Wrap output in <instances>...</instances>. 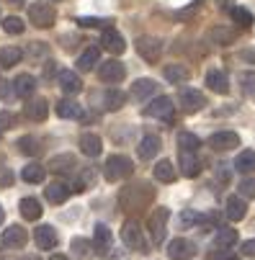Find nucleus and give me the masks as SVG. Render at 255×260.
<instances>
[{"instance_id": "1", "label": "nucleus", "mask_w": 255, "mask_h": 260, "mask_svg": "<svg viewBox=\"0 0 255 260\" xmlns=\"http://www.w3.org/2000/svg\"><path fill=\"white\" fill-rule=\"evenodd\" d=\"M155 199V188L150 183H132L124 185L119 193V204L124 211H142L144 206H150Z\"/></svg>"}, {"instance_id": "2", "label": "nucleus", "mask_w": 255, "mask_h": 260, "mask_svg": "<svg viewBox=\"0 0 255 260\" xmlns=\"http://www.w3.org/2000/svg\"><path fill=\"white\" fill-rule=\"evenodd\" d=\"M132 173H134V165H132V160L126 155H111V157L106 160V165H103V178L111 180V183L124 180Z\"/></svg>"}, {"instance_id": "3", "label": "nucleus", "mask_w": 255, "mask_h": 260, "mask_svg": "<svg viewBox=\"0 0 255 260\" xmlns=\"http://www.w3.org/2000/svg\"><path fill=\"white\" fill-rule=\"evenodd\" d=\"M28 21L36 26V28H49L54 26L57 21V11L52 3H47V0H39V3H31L28 6Z\"/></svg>"}, {"instance_id": "4", "label": "nucleus", "mask_w": 255, "mask_h": 260, "mask_svg": "<svg viewBox=\"0 0 255 260\" xmlns=\"http://www.w3.org/2000/svg\"><path fill=\"white\" fill-rule=\"evenodd\" d=\"M168 219H170V209L157 206L150 219H147V232L152 237V245H163L165 242V232H168Z\"/></svg>"}, {"instance_id": "5", "label": "nucleus", "mask_w": 255, "mask_h": 260, "mask_svg": "<svg viewBox=\"0 0 255 260\" xmlns=\"http://www.w3.org/2000/svg\"><path fill=\"white\" fill-rule=\"evenodd\" d=\"M121 240H124V245H126V247H132V250H137V252H147V250H150V247H147V242H144L142 227L137 224L134 219L124 221V227H121Z\"/></svg>"}, {"instance_id": "6", "label": "nucleus", "mask_w": 255, "mask_h": 260, "mask_svg": "<svg viewBox=\"0 0 255 260\" xmlns=\"http://www.w3.org/2000/svg\"><path fill=\"white\" fill-rule=\"evenodd\" d=\"M144 116H152V119H163V121H173L175 119V106L168 95H157L150 106H144L142 111Z\"/></svg>"}, {"instance_id": "7", "label": "nucleus", "mask_w": 255, "mask_h": 260, "mask_svg": "<svg viewBox=\"0 0 255 260\" xmlns=\"http://www.w3.org/2000/svg\"><path fill=\"white\" fill-rule=\"evenodd\" d=\"M178 103H180V108H183L186 114H199V111L206 106V95L201 90H196V88H183L180 95H178Z\"/></svg>"}, {"instance_id": "8", "label": "nucleus", "mask_w": 255, "mask_h": 260, "mask_svg": "<svg viewBox=\"0 0 255 260\" xmlns=\"http://www.w3.org/2000/svg\"><path fill=\"white\" fill-rule=\"evenodd\" d=\"M137 52L142 59H147V62H157L160 54H163V42L155 39V36H139L137 39Z\"/></svg>"}, {"instance_id": "9", "label": "nucleus", "mask_w": 255, "mask_h": 260, "mask_svg": "<svg viewBox=\"0 0 255 260\" xmlns=\"http://www.w3.org/2000/svg\"><path fill=\"white\" fill-rule=\"evenodd\" d=\"M101 47H103L106 52H111V54H124V52H126V42H124V36H121L114 26L103 28V34H101Z\"/></svg>"}, {"instance_id": "10", "label": "nucleus", "mask_w": 255, "mask_h": 260, "mask_svg": "<svg viewBox=\"0 0 255 260\" xmlns=\"http://www.w3.org/2000/svg\"><path fill=\"white\" fill-rule=\"evenodd\" d=\"M196 255V245L191 240H183V237H175L168 242V257L170 260H188Z\"/></svg>"}, {"instance_id": "11", "label": "nucleus", "mask_w": 255, "mask_h": 260, "mask_svg": "<svg viewBox=\"0 0 255 260\" xmlns=\"http://www.w3.org/2000/svg\"><path fill=\"white\" fill-rule=\"evenodd\" d=\"M124 75H126V67H124L119 59H108V62H103V64L98 67V78H101L103 83H121Z\"/></svg>"}, {"instance_id": "12", "label": "nucleus", "mask_w": 255, "mask_h": 260, "mask_svg": "<svg viewBox=\"0 0 255 260\" xmlns=\"http://www.w3.org/2000/svg\"><path fill=\"white\" fill-rule=\"evenodd\" d=\"M34 240H36V247H39V250H44V252L54 250V247H57V242H59V237H57V230H54L52 224H42V227H36V232H34Z\"/></svg>"}, {"instance_id": "13", "label": "nucleus", "mask_w": 255, "mask_h": 260, "mask_svg": "<svg viewBox=\"0 0 255 260\" xmlns=\"http://www.w3.org/2000/svg\"><path fill=\"white\" fill-rule=\"evenodd\" d=\"M26 240H28L26 230L18 227V224H13V227H8V230L3 232V237H0V245H3L6 250H21V247L26 245Z\"/></svg>"}, {"instance_id": "14", "label": "nucleus", "mask_w": 255, "mask_h": 260, "mask_svg": "<svg viewBox=\"0 0 255 260\" xmlns=\"http://www.w3.org/2000/svg\"><path fill=\"white\" fill-rule=\"evenodd\" d=\"M237 144H240V137H237L235 132H216V134H211V139H209V147H211V150H216V152L235 150Z\"/></svg>"}, {"instance_id": "15", "label": "nucleus", "mask_w": 255, "mask_h": 260, "mask_svg": "<svg viewBox=\"0 0 255 260\" xmlns=\"http://www.w3.org/2000/svg\"><path fill=\"white\" fill-rule=\"evenodd\" d=\"M157 93V83L152 80V78H139V80H134L132 83V90H129V95L134 98V101H147V98H152Z\"/></svg>"}, {"instance_id": "16", "label": "nucleus", "mask_w": 255, "mask_h": 260, "mask_svg": "<svg viewBox=\"0 0 255 260\" xmlns=\"http://www.w3.org/2000/svg\"><path fill=\"white\" fill-rule=\"evenodd\" d=\"M57 83H59V88H62L67 95H75V93L83 90V83H80V78H78V72H72V70H59V72H57Z\"/></svg>"}, {"instance_id": "17", "label": "nucleus", "mask_w": 255, "mask_h": 260, "mask_svg": "<svg viewBox=\"0 0 255 260\" xmlns=\"http://www.w3.org/2000/svg\"><path fill=\"white\" fill-rule=\"evenodd\" d=\"M93 245H95V252H98V255H108V252H111L114 237H111V230H108L106 224H95V232H93Z\"/></svg>"}, {"instance_id": "18", "label": "nucleus", "mask_w": 255, "mask_h": 260, "mask_svg": "<svg viewBox=\"0 0 255 260\" xmlns=\"http://www.w3.org/2000/svg\"><path fill=\"white\" fill-rule=\"evenodd\" d=\"M160 137L157 134H144L142 137V142H139V147H137V155L142 157V160H152L157 152H160Z\"/></svg>"}, {"instance_id": "19", "label": "nucleus", "mask_w": 255, "mask_h": 260, "mask_svg": "<svg viewBox=\"0 0 255 260\" xmlns=\"http://www.w3.org/2000/svg\"><path fill=\"white\" fill-rule=\"evenodd\" d=\"M44 196H47V201L49 204H65L67 199H70V185L65 183V180H54V183H49L47 188H44Z\"/></svg>"}, {"instance_id": "20", "label": "nucleus", "mask_w": 255, "mask_h": 260, "mask_svg": "<svg viewBox=\"0 0 255 260\" xmlns=\"http://www.w3.org/2000/svg\"><path fill=\"white\" fill-rule=\"evenodd\" d=\"M178 165H180V173H183L186 178H196V175L201 173V160H199L194 152H183V150H180Z\"/></svg>"}, {"instance_id": "21", "label": "nucleus", "mask_w": 255, "mask_h": 260, "mask_svg": "<svg viewBox=\"0 0 255 260\" xmlns=\"http://www.w3.org/2000/svg\"><path fill=\"white\" fill-rule=\"evenodd\" d=\"M206 88L214 90V93H219V95H225V93H230V80H227V75L222 70H209L206 72Z\"/></svg>"}, {"instance_id": "22", "label": "nucleus", "mask_w": 255, "mask_h": 260, "mask_svg": "<svg viewBox=\"0 0 255 260\" xmlns=\"http://www.w3.org/2000/svg\"><path fill=\"white\" fill-rule=\"evenodd\" d=\"M75 165H78V160H75V155H70V152H65V155H54V157L49 160V170L57 173V175H67V173H72V170H75Z\"/></svg>"}, {"instance_id": "23", "label": "nucleus", "mask_w": 255, "mask_h": 260, "mask_svg": "<svg viewBox=\"0 0 255 260\" xmlns=\"http://www.w3.org/2000/svg\"><path fill=\"white\" fill-rule=\"evenodd\" d=\"M23 114H26L31 121H44V119L49 116V103H47L44 98H34V101L26 103Z\"/></svg>"}, {"instance_id": "24", "label": "nucleus", "mask_w": 255, "mask_h": 260, "mask_svg": "<svg viewBox=\"0 0 255 260\" xmlns=\"http://www.w3.org/2000/svg\"><path fill=\"white\" fill-rule=\"evenodd\" d=\"M34 90H36V78L28 75V72H23V75H18V78L13 80V93H16L18 98H31Z\"/></svg>"}, {"instance_id": "25", "label": "nucleus", "mask_w": 255, "mask_h": 260, "mask_svg": "<svg viewBox=\"0 0 255 260\" xmlns=\"http://www.w3.org/2000/svg\"><path fill=\"white\" fill-rule=\"evenodd\" d=\"M237 230L235 227H225V230H219L214 235V245L219 247V252H225V250H232L235 245H237Z\"/></svg>"}, {"instance_id": "26", "label": "nucleus", "mask_w": 255, "mask_h": 260, "mask_svg": "<svg viewBox=\"0 0 255 260\" xmlns=\"http://www.w3.org/2000/svg\"><path fill=\"white\" fill-rule=\"evenodd\" d=\"M101 150H103V142H101L98 134H90V132H88V134L80 137V152H83V155H88V157H98Z\"/></svg>"}, {"instance_id": "27", "label": "nucleus", "mask_w": 255, "mask_h": 260, "mask_svg": "<svg viewBox=\"0 0 255 260\" xmlns=\"http://www.w3.org/2000/svg\"><path fill=\"white\" fill-rule=\"evenodd\" d=\"M18 209H21V216H23V219H28V221L42 219V214H44V209H42L39 199H31V196H28V199H21Z\"/></svg>"}, {"instance_id": "28", "label": "nucleus", "mask_w": 255, "mask_h": 260, "mask_svg": "<svg viewBox=\"0 0 255 260\" xmlns=\"http://www.w3.org/2000/svg\"><path fill=\"white\" fill-rule=\"evenodd\" d=\"M57 116L59 119H83V106L75 103V101H70V98H65V101L57 103Z\"/></svg>"}, {"instance_id": "29", "label": "nucleus", "mask_w": 255, "mask_h": 260, "mask_svg": "<svg viewBox=\"0 0 255 260\" xmlns=\"http://www.w3.org/2000/svg\"><path fill=\"white\" fill-rule=\"evenodd\" d=\"M98 62H101V49H98V47H88V49L78 57V70H80V72H90V70H95Z\"/></svg>"}, {"instance_id": "30", "label": "nucleus", "mask_w": 255, "mask_h": 260, "mask_svg": "<svg viewBox=\"0 0 255 260\" xmlns=\"http://www.w3.org/2000/svg\"><path fill=\"white\" fill-rule=\"evenodd\" d=\"M163 78H165L168 83H186V80L191 78V70H188L186 64H168V67L163 70Z\"/></svg>"}, {"instance_id": "31", "label": "nucleus", "mask_w": 255, "mask_h": 260, "mask_svg": "<svg viewBox=\"0 0 255 260\" xmlns=\"http://www.w3.org/2000/svg\"><path fill=\"white\" fill-rule=\"evenodd\" d=\"M232 168H235L237 173H242V175L252 173V170H255V150H242V152L235 157Z\"/></svg>"}, {"instance_id": "32", "label": "nucleus", "mask_w": 255, "mask_h": 260, "mask_svg": "<svg viewBox=\"0 0 255 260\" xmlns=\"http://www.w3.org/2000/svg\"><path fill=\"white\" fill-rule=\"evenodd\" d=\"M155 180H160V183H173L175 178H178V173H175V165H173V160H160L157 165H155Z\"/></svg>"}, {"instance_id": "33", "label": "nucleus", "mask_w": 255, "mask_h": 260, "mask_svg": "<svg viewBox=\"0 0 255 260\" xmlns=\"http://www.w3.org/2000/svg\"><path fill=\"white\" fill-rule=\"evenodd\" d=\"M245 214H247L245 199H240V196H227V216H230L232 221H240V219H245Z\"/></svg>"}, {"instance_id": "34", "label": "nucleus", "mask_w": 255, "mask_h": 260, "mask_svg": "<svg viewBox=\"0 0 255 260\" xmlns=\"http://www.w3.org/2000/svg\"><path fill=\"white\" fill-rule=\"evenodd\" d=\"M21 59H23V52H21L18 47H0V67L11 70V67H16Z\"/></svg>"}, {"instance_id": "35", "label": "nucleus", "mask_w": 255, "mask_h": 260, "mask_svg": "<svg viewBox=\"0 0 255 260\" xmlns=\"http://www.w3.org/2000/svg\"><path fill=\"white\" fill-rule=\"evenodd\" d=\"M21 178H23L26 183H42V180L47 178V168L39 165V162H28V165L21 170Z\"/></svg>"}, {"instance_id": "36", "label": "nucleus", "mask_w": 255, "mask_h": 260, "mask_svg": "<svg viewBox=\"0 0 255 260\" xmlns=\"http://www.w3.org/2000/svg\"><path fill=\"white\" fill-rule=\"evenodd\" d=\"M124 103H126V93H124V90H119V88L106 90V95H103V106H106L108 111H119Z\"/></svg>"}, {"instance_id": "37", "label": "nucleus", "mask_w": 255, "mask_h": 260, "mask_svg": "<svg viewBox=\"0 0 255 260\" xmlns=\"http://www.w3.org/2000/svg\"><path fill=\"white\" fill-rule=\"evenodd\" d=\"M178 147L183 152H196L199 147H201V139L196 137V134H191V132H180L178 134Z\"/></svg>"}, {"instance_id": "38", "label": "nucleus", "mask_w": 255, "mask_h": 260, "mask_svg": "<svg viewBox=\"0 0 255 260\" xmlns=\"http://www.w3.org/2000/svg\"><path fill=\"white\" fill-rule=\"evenodd\" d=\"M206 219H209L206 214H199V211H194V209H183V211H180V224H183L186 230L194 227V224H204Z\"/></svg>"}, {"instance_id": "39", "label": "nucleus", "mask_w": 255, "mask_h": 260, "mask_svg": "<svg viewBox=\"0 0 255 260\" xmlns=\"http://www.w3.org/2000/svg\"><path fill=\"white\" fill-rule=\"evenodd\" d=\"M230 16H232V21L237 23V26H242V28H250L252 26V13L247 11V8H240V6H235L232 11H230Z\"/></svg>"}, {"instance_id": "40", "label": "nucleus", "mask_w": 255, "mask_h": 260, "mask_svg": "<svg viewBox=\"0 0 255 260\" xmlns=\"http://www.w3.org/2000/svg\"><path fill=\"white\" fill-rule=\"evenodd\" d=\"M39 150H42V144L36 142L34 137H21L18 139V152H23V155H39Z\"/></svg>"}, {"instance_id": "41", "label": "nucleus", "mask_w": 255, "mask_h": 260, "mask_svg": "<svg viewBox=\"0 0 255 260\" xmlns=\"http://www.w3.org/2000/svg\"><path fill=\"white\" fill-rule=\"evenodd\" d=\"M3 23V31L6 34H23V28H26V23H23V18H18V16H8V18H3L0 21Z\"/></svg>"}, {"instance_id": "42", "label": "nucleus", "mask_w": 255, "mask_h": 260, "mask_svg": "<svg viewBox=\"0 0 255 260\" xmlns=\"http://www.w3.org/2000/svg\"><path fill=\"white\" fill-rule=\"evenodd\" d=\"M240 85H242V93L255 101V72L252 70H247V72H242V75H240Z\"/></svg>"}, {"instance_id": "43", "label": "nucleus", "mask_w": 255, "mask_h": 260, "mask_svg": "<svg viewBox=\"0 0 255 260\" xmlns=\"http://www.w3.org/2000/svg\"><path fill=\"white\" fill-rule=\"evenodd\" d=\"M93 183H95V170H93V168H85V170L80 173L78 183H75V191H88Z\"/></svg>"}, {"instance_id": "44", "label": "nucleus", "mask_w": 255, "mask_h": 260, "mask_svg": "<svg viewBox=\"0 0 255 260\" xmlns=\"http://www.w3.org/2000/svg\"><path fill=\"white\" fill-rule=\"evenodd\" d=\"M78 26H83V28H108L111 26V21H106V18H90V16H83V18H78Z\"/></svg>"}, {"instance_id": "45", "label": "nucleus", "mask_w": 255, "mask_h": 260, "mask_svg": "<svg viewBox=\"0 0 255 260\" xmlns=\"http://www.w3.org/2000/svg\"><path fill=\"white\" fill-rule=\"evenodd\" d=\"M237 191H240V193H237L240 199H255V180H252V178H245V180L237 185Z\"/></svg>"}, {"instance_id": "46", "label": "nucleus", "mask_w": 255, "mask_h": 260, "mask_svg": "<svg viewBox=\"0 0 255 260\" xmlns=\"http://www.w3.org/2000/svg\"><path fill=\"white\" fill-rule=\"evenodd\" d=\"M88 247H90V242H88V240H83V237L72 240V252H75L78 257H83V260H85V257H90V250H88Z\"/></svg>"}, {"instance_id": "47", "label": "nucleus", "mask_w": 255, "mask_h": 260, "mask_svg": "<svg viewBox=\"0 0 255 260\" xmlns=\"http://www.w3.org/2000/svg\"><path fill=\"white\" fill-rule=\"evenodd\" d=\"M214 175L219 178L222 183H230V165L227 162H216L214 165Z\"/></svg>"}, {"instance_id": "48", "label": "nucleus", "mask_w": 255, "mask_h": 260, "mask_svg": "<svg viewBox=\"0 0 255 260\" xmlns=\"http://www.w3.org/2000/svg\"><path fill=\"white\" fill-rule=\"evenodd\" d=\"M11 126H13V114L3 111V114H0V132H3V129H11Z\"/></svg>"}, {"instance_id": "49", "label": "nucleus", "mask_w": 255, "mask_h": 260, "mask_svg": "<svg viewBox=\"0 0 255 260\" xmlns=\"http://www.w3.org/2000/svg\"><path fill=\"white\" fill-rule=\"evenodd\" d=\"M245 257H255V240H247V242H242V250H240Z\"/></svg>"}, {"instance_id": "50", "label": "nucleus", "mask_w": 255, "mask_h": 260, "mask_svg": "<svg viewBox=\"0 0 255 260\" xmlns=\"http://www.w3.org/2000/svg\"><path fill=\"white\" fill-rule=\"evenodd\" d=\"M216 260H240V255H235V250H225V252H216Z\"/></svg>"}, {"instance_id": "51", "label": "nucleus", "mask_w": 255, "mask_h": 260, "mask_svg": "<svg viewBox=\"0 0 255 260\" xmlns=\"http://www.w3.org/2000/svg\"><path fill=\"white\" fill-rule=\"evenodd\" d=\"M44 52H47L44 44H34V47H31V54H44Z\"/></svg>"}, {"instance_id": "52", "label": "nucleus", "mask_w": 255, "mask_h": 260, "mask_svg": "<svg viewBox=\"0 0 255 260\" xmlns=\"http://www.w3.org/2000/svg\"><path fill=\"white\" fill-rule=\"evenodd\" d=\"M219 8H227V11H232L235 6H232V0H219Z\"/></svg>"}, {"instance_id": "53", "label": "nucleus", "mask_w": 255, "mask_h": 260, "mask_svg": "<svg viewBox=\"0 0 255 260\" xmlns=\"http://www.w3.org/2000/svg\"><path fill=\"white\" fill-rule=\"evenodd\" d=\"M0 180H3L6 185H11V180H13V175H11V173H3V175H0Z\"/></svg>"}, {"instance_id": "54", "label": "nucleus", "mask_w": 255, "mask_h": 260, "mask_svg": "<svg viewBox=\"0 0 255 260\" xmlns=\"http://www.w3.org/2000/svg\"><path fill=\"white\" fill-rule=\"evenodd\" d=\"M49 260H70V257H67V255H52Z\"/></svg>"}, {"instance_id": "55", "label": "nucleus", "mask_w": 255, "mask_h": 260, "mask_svg": "<svg viewBox=\"0 0 255 260\" xmlns=\"http://www.w3.org/2000/svg\"><path fill=\"white\" fill-rule=\"evenodd\" d=\"M3 219H6V211H3V206H0V224H3Z\"/></svg>"}]
</instances>
